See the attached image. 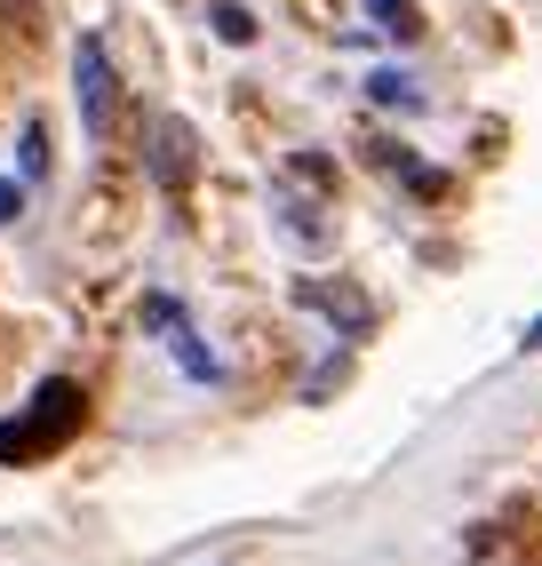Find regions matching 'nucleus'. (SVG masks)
Listing matches in <instances>:
<instances>
[{
	"label": "nucleus",
	"instance_id": "nucleus-5",
	"mask_svg": "<svg viewBox=\"0 0 542 566\" xmlns=\"http://www.w3.org/2000/svg\"><path fill=\"white\" fill-rule=\"evenodd\" d=\"M367 17H375V32H383V41H415V32H423L415 0H367Z\"/></svg>",
	"mask_w": 542,
	"mask_h": 566
},
{
	"label": "nucleus",
	"instance_id": "nucleus-3",
	"mask_svg": "<svg viewBox=\"0 0 542 566\" xmlns=\"http://www.w3.org/2000/svg\"><path fill=\"white\" fill-rule=\"evenodd\" d=\"M152 184H160V192H184L191 184V168H200V136H191L184 120H152Z\"/></svg>",
	"mask_w": 542,
	"mask_h": 566
},
{
	"label": "nucleus",
	"instance_id": "nucleus-10",
	"mask_svg": "<svg viewBox=\"0 0 542 566\" xmlns=\"http://www.w3.org/2000/svg\"><path fill=\"white\" fill-rule=\"evenodd\" d=\"M17 208H24V184H17V176H0V223H17Z\"/></svg>",
	"mask_w": 542,
	"mask_h": 566
},
{
	"label": "nucleus",
	"instance_id": "nucleus-8",
	"mask_svg": "<svg viewBox=\"0 0 542 566\" xmlns=\"http://www.w3.org/2000/svg\"><path fill=\"white\" fill-rule=\"evenodd\" d=\"M367 96H375V104H392V112H415V104H423L407 72H375V81H367Z\"/></svg>",
	"mask_w": 542,
	"mask_h": 566
},
{
	"label": "nucleus",
	"instance_id": "nucleus-4",
	"mask_svg": "<svg viewBox=\"0 0 542 566\" xmlns=\"http://www.w3.org/2000/svg\"><path fill=\"white\" fill-rule=\"evenodd\" d=\"M295 304H312V312H327L343 335H367V295H352V287H327V280H295Z\"/></svg>",
	"mask_w": 542,
	"mask_h": 566
},
{
	"label": "nucleus",
	"instance_id": "nucleus-9",
	"mask_svg": "<svg viewBox=\"0 0 542 566\" xmlns=\"http://www.w3.org/2000/svg\"><path fill=\"white\" fill-rule=\"evenodd\" d=\"M216 32H223L231 49H248V41H256V17H248V9H231V0H223V9H216Z\"/></svg>",
	"mask_w": 542,
	"mask_h": 566
},
{
	"label": "nucleus",
	"instance_id": "nucleus-1",
	"mask_svg": "<svg viewBox=\"0 0 542 566\" xmlns=\"http://www.w3.org/2000/svg\"><path fill=\"white\" fill-rule=\"evenodd\" d=\"M81 423H88V391H81V384H64V375H49V384L24 399V415H9V423H0V463H32V455H49V447H64Z\"/></svg>",
	"mask_w": 542,
	"mask_h": 566
},
{
	"label": "nucleus",
	"instance_id": "nucleus-7",
	"mask_svg": "<svg viewBox=\"0 0 542 566\" xmlns=\"http://www.w3.org/2000/svg\"><path fill=\"white\" fill-rule=\"evenodd\" d=\"M168 335H176V359H184V375H200V384H216V359L200 352V335L184 327V312H168Z\"/></svg>",
	"mask_w": 542,
	"mask_h": 566
},
{
	"label": "nucleus",
	"instance_id": "nucleus-2",
	"mask_svg": "<svg viewBox=\"0 0 542 566\" xmlns=\"http://www.w3.org/2000/svg\"><path fill=\"white\" fill-rule=\"evenodd\" d=\"M72 81H81V120H88V136H112V112H121V81H112L104 41H81V49H72Z\"/></svg>",
	"mask_w": 542,
	"mask_h": 566
},
{
	"label": "nucleus",
	"instance_id": "nucleus-12",
	"mask_svg": "<svg viewBox=\"0 0 542 566\" xmlns=\"http://www.w3.org/2000/svg\"><path fill=\"white\" fill-rule=\"evenodd\" d=\"M487 566H519V558H511V551H494V558H487Z\"/></svg>",
	"mask_w": 542,
	"mask_h": 566
},
{
	"label": "nucleus",
	"instance_id": "nucleus-6",
	"mask_svg": "<svg viewBox=\"0 0 542 566\" xmlns=\"http://www.w3.org/2000/svg\"><path fill=\"white\" fill-rule=\"evenodd\" d=\"M41 176H49V128L32 120V128L17 136V184H41Z\"/></svg>",
	"mask_w": 542,
	"mask_h": 566
},
{
	"label": "nucleus",
	"instance_id": "nucleus-11",
	"mask_svg": "<svg viewBox=\"0 0 542 566\" xmlns=\"http://www.w3.org/2000/svg\"><path fill=\"white\" fill-rule=\"evenodd\" d=\"M527 352H542V319H534V327H527Z\"/></svg>",
	"mask_w": 542,
	"mask_h": 566
}]
</instances>
